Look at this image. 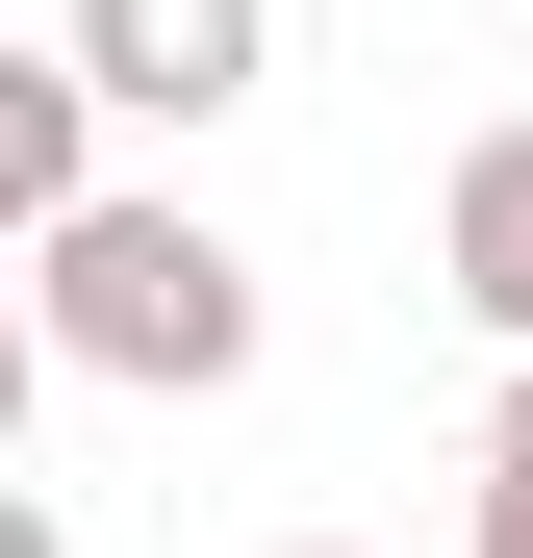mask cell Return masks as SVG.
I'll return each mask as SVG.
<instances>
[{
  "label": "cell",
  "instance_id": "1",
  "mask_svg": "<svg viewBox=\"0 0 533 558\" xmlns=\"http://www.w3.org/2000/svg\"><path fill=\"white\" fill-rule=\"evenodd\" d=\"M26 330L76 355V381H128V407H229L280 305H254V254L204 204H128V178H102L76 229H26Z\"/></svg>",
  "mask_w": 533,
  "mask_h": 558
},
{
  "label": "cell",
  "instance_id": "2",
  "mask_svg": "<svg viewBox=\"0 0 533 558\" xmlns=\"http://www.w3.org/2000/svg\"><path fill=\"white\" fill-rule=\"evenodd\" d=\"M76 51H102L128 128H229L254 76H280V0H76Z\"/></svg>",
  "mask_w": 533,
  "mask_h": 558
},
{
  "label": "cell",
  "instance_id": "3",
  "mask_svg": "<svg viewBox=\"0 0 533 558\" xmlns=\"http://www.w3.org/2000/svg\"><path fill=\"white\" fill-rule=\"evenodd\" d=\"M432 279H458L483 355H533V128H483L458 178H432Z\"/></svg>",
  "mask_w": 533,
  "mask_h": 558
},
{
  "label": "cell",
  "instance_id": "4",
  "mask_svg": "<svg viewBox=\"0 0 533 558\" xmlns=\"http://www.w3.org/2000/svg\"><path fill=\"white\" fill-rule=\"evenodd\" d=\"M102 128H128V102H102V51H76V26H51V51H0V204H26V229L102 204Z\"/></svg>",
  "mask_w": 533,
  "mask_h": 558
},
{
  "label": "cell",
  "instance_id": "5",
  "mask_svg": "<svg viewBox=\"0 0 533 558\" xmlns=\"http://www.w3.org/2000/svg\"><path fill=\"white\" fill-rule=\"evenodd\" d=\"M458 558H533V483H508V457H483V508H458Z\"/></svg>",
  "mask_w": 533,
  "mask_h": 558
},
{
  "label": "cell",
  "instance_id": "6",
  "mask_svg": "<svg viewBox=\"0 0 533 558\" xmlns=\"http://www.w3.org/2000/svg\"><path fill=\"white\" fill-rule=\"evenodd\" d=\"M483 457H508V483H533V355H508V407H483Z\"/></svg>",
  "mask_w": 533,
  "mask_h": 558
},
{
  "label": "cell",
  "instance_id": "7",
  "mask_svg": "<svg viewBox=\"0 0 533 558\" xmlns=\"http://www.w3.org/2000/svg\"><path fill=\"white\" fill-rule=\"evenodd\" d=\"M0 558H76V508H0Z\"/></svg>",
  "mask_w": 533,
  "mask_h": 558
},
{
  "label": "cell",
  "instance_id": "8",
  "mask_svg": "<svg viewBox=\"0 0 533 558\" xmlns=\"http://www.w3.org/2000/svg\"><path fill=\"white\" fill-rule=\"evenodd\" d=\"M280 558H355V533H280Z\"/></svg>",
  "mask_w": 533,
  "mask_h": 558
}]
</instances>
